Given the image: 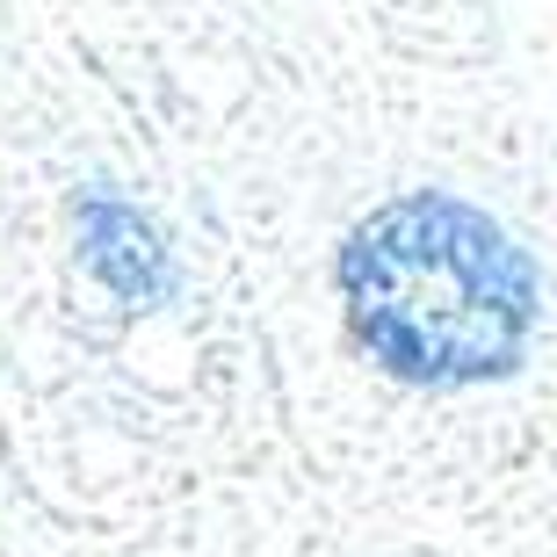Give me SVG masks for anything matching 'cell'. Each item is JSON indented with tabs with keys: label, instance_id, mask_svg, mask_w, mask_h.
Segmentation results:
<instances>
[{
	"label": "cell",
	"instance_id": "obj_1",
	"mask_svg": "<svg viewBox=\"0 0 557 557\" xmlns=\"http://www.w3.org/2000/svg\"><path fill=\"white\" fill-rule=\"evenodd\" d=\"M341 297L355 341L406 384L507 376L543 311L529 253L442 188H413L348 232Z\"/></svg>",
	"mask_w": 557,
	"mask_h": 557
},
{
	"label": "cell",
	"instance_id": "obj_2",
	"mask_svg": "<svg viewBox=\"0 0 557 557\" xmlns=\"http://www.w3.org/2000/svg\"><path fill=\"white\" fill-rule=\"evenodd\" d=\"M81 261L102 275L124 305H152V297H166V283H174L152 218H145L138 203H124V196H87V210H81Z\"/></svg>",
	"mask_w": 557,
	"mask_h": 557
}]
</instances>
